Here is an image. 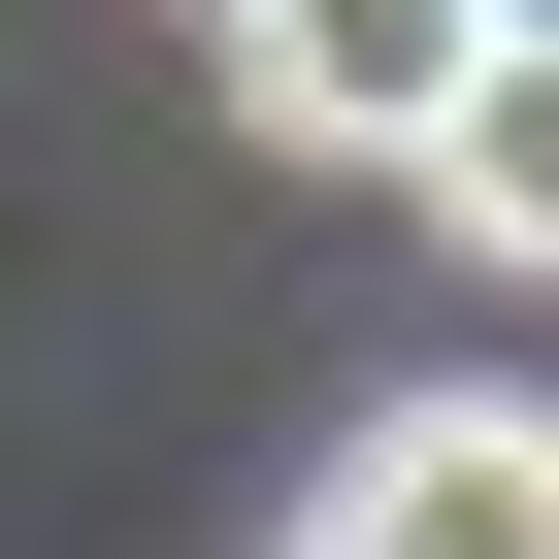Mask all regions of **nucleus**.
<instances>
[{"label": "nucleus", "instance_id": "nucleus-1", "mask_svg": "<svg viewBox=\"0 0 559 559\" xmlns=\"http://www.w3.org/2000/svg\"><path fill=\"white\" fill-rule=\"evenodd\" d=\"M230 34V99L297 132V165H428L493 67H526V0H198Z\"/></svg>", "mask_w": 559, "mask_h": 559}, {"label": "nucleus", "instance_id": "nucleus-2", "mask_svg": "<svg viewBox=\"0 0 559 559\" xmlns=\"http://www.w3.org/2000/svg\"><path fill=\"white\" fill-rule=\"evenodd\" d=\"M297 559H559V428H526V395H395Z\"/></svg>", "mask_w": 559, "mask_h": 559}, {"label": "nucleus", "instance_id": "nucleus-3", "mask_svg": "<svg viewBox=\"0 0 559 559\" xmlns=\"http://www.w3.org/2000/svg\"><path fill=\"white\" fill-rule=\"evenodd\" d=\"M395 198H428V230H461V263H526V230H559V99H526V67H493V99H461V132H428V165H395Z\"/></svg>", "mask_w": 559, "mask_h": 559}]
</instances>
